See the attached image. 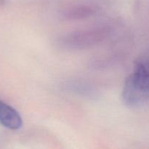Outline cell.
<instances>
[{
  "instance_id": "6da1fadb",
  "label": "cell",
  "mask_w": 149,
  "mask_h": 149,
  "mask_svg": "<svg viewBox=\"0 0 149 149\" xmlns=\"http://www.w3.org/2000/svg\"><path fill=\"white\" fill-rule=\"evenodd\" d=\"M122 100L130 108H138L149 100V61H140L127 78Z\"/></svg>"
},
{
  "instance_id": "3957f363",
  "label": "cell",
  "mask_w": 149,
  "mask_h": 149,
  "mask_svg": "<svg viewBox=\"0 0 149 149\" xmlns=\"http://www.w3.org/2000/svg\"><path fill=\"white\" fill-rule=\"evenodd\" d=\"M0 123L5 127L17 130L23 126V120L18 112L0 100Z\"/></svg>"
},
{
  "instance_id": "7a4b0ae2",
  "label": "cell",
  "mask_w": 149,
  "mask_h": 149,
  "mask_svg": "<svg viewBox=\"0 0 149 149\" xmlns=\"http://www.w3.org/2000/svg\"><path fill=\"white\" fill-rule=\"evenodd\" d=\"M111 29L101 26L74 31L60 38V46L67 50H83L103 43L109 37Z\"/></svg>"
},
{
  "instance_id": "277c9868",
  "label": "cell",
  "mask_w": 149,
  "mask_h": 149,
  "mask_svg": "<svg viewBox=\"0 0 149 149\" xmlns=\"http://www.w3.org/2000/svg\"><path fill=\"white\" fill-rule=\"evenodd\" d=\"M95 13V10L91 7L81 6L67 10L63 13V17L68 20H78L91 17Z\"/></svg>"
}]
</instances>
